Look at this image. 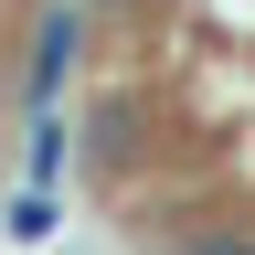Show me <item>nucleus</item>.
<instances>
[{
  "label": "nucleus",
  "instance_id": "obj_3",
  "mask_svg": "<svg viewBox=\"0 0 255 255\" xmlns=\"http://www.w3.org/2000/svg\"><path fill=\"white\" fill-rule=\"evenodd\" d=\"M53 170H64V128L43 117V128H32V181H53Z\"/></svg>",
  "mask_w": 255,
  "mask_h": 255
},
{
  "label": "nucleus",
  "instance_id": "obj_2",
  "mask_svg": "<svg viewBox=\"0 0 255 255\" xmlns=\"http://www.w3.org/2000/svg\"><path fill=\"white\" fill-rule=\"evenodd\" d=\"M11 234H21V245L53 234V191H21V202H11Z\"/></svg>",
  "mask_w": 255,
  "mask_h": 255
},
{
  "label": "nucleus",
  "instance_id": "obj_1",
  "mask_svg": "<svg viewBox=\"0 0 255 255\" xmlns=\"http://www.w3.org/2000/svg\"><path fill=\"white\" fill-rule=\"evenodd\" d=\"M64 64H75V11H43V43H32V96H53Z\"/></svg>",
  "mask_w": 255,
  "mask_h": 255
},
{
  "label": "nucleus",
  "instance_id": "obj_4",
  "mask_svg": "<svg viewBox=\"0 0 255 255\" xmlns=\"http://www.w3.org/2000/svg\"><path fill=\"white\" fill-rule=\"evenodd\" d=\"M181 255H255V234H223L213 223V234H181Z\"/></svg>",
  "mask_w": 255,
  "mask_h": 255
}]
</instances>
